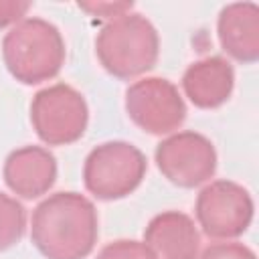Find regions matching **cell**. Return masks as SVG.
<instances>
[{
  "label": "cell",
  "mask_w": 259,
  "mask_h": 259,
  "mask_svg": "<svg viewBox=\"0 0 259 259\" xmlns=\"http://www.w3.org/2000/svg\"><path fill=\"white\" fill-rule=\"evenodd\" d=\"M26 231V208L12 196L0 192V251L16 245Z\"/></svg>",
  "instance_id": "cell-13"
},
{
  "label": "cell",
  "mask_w": 259,
  "mask_h": 259,
  "mask_svg": "<svg viewBox=\"0 0 259 259\" xmlns=\"http://www.w3.org/2000/svg\"><path fill=\"white\" fill-rule=\"evenodd\" d=\"M2 174L14 194L32 200L53 188L57 180V158L47 148L24 146L8 154Z\"/></svg>",
  "instance_id": "cell-9"
},
{
  "label": "cell",
  "mask_w": 259,
  "mask_h": 259,
  "mask_svg": "<svg viewBox=\"0 0 259 259\" xmlns=\"http://www.w3.org/2000/svg\"><path fill=\"white\" fill-rule=\"evenodd\" d=\"M217 34L229 57L255 63L259 59V6L255 2L227 4L219 14Z\"/></svg>",
  "instance_id": "cell-12"
},
{
  "label": "cell",
  "mask_w": 259,
  "mask_h": 259,
  "mask_svg": "<svg viewBox=\"0 0 259 259\" xmlns=\"http://www.w3.org/2000/svg\"><path fill=\"white\" fill-rule=\"evenodd\" d=\"M194 212L206 237L237 239L253 221V198L233 180H214L198 192Z\"/></svg>",
  "instance_id": "cell-6"
},
{
  "label": "cell",
  "mask_w": 259,
  "mask_h": 259,
  "mask_svg": "<svg viewBox=\"0 0 259 259\" xmlns=\"http://www.w3.org/2000/svg\"><path fill=\"white\" fill-rule=\"evenodd\" d=\"M30 123L47 146H69L85 134L89 107L75 87L55 83L32 97Z\"/></svg>",
  "instance_id": "cell-5"
},
{
  "label": "cell",
  "mask_w": 259,
  "mask_h": 259,
  "mask_svg": "<svg viewBox=\"0 0 259 259\" xmlns=\"http://www.w3.org/2000/svg\"><path fill=\"white\" fill-rule=\"evenodd\" d=\"M156 166L162 176L180 186L194 188L214 176L217 150L212 142L198 132H178L156 146Z\"/></svg>",
  "instance_id": "cell-8"
},
{
  "label": "cell",
  "mask_w": 259,
  "mask_h": 259,
  "mask_svg": "<svg viewBox=\"0 0 259 259\" xmlns=\"http://www.w3.org/2000/svg\"><path fill=\"white\" fill-rule=\"evenodd\" d=\"M97 259H156V257L146 243L134 239H119L107 243L97 253Z\"/></svg>",
  "instance_id": "cell-14"
},
{
  "label": "cell",
  "mask_w": 259,
  "mask_h": 259,
  "mask_svg": "<svg viewBox=\"0 0 259 259\" xmlns=\"http://www.w3.org/2000/svg\"><path fill=\"white\" fill-rule=\"evenodd\" d=\"M144 243L156 259H198L200 233L188 214L164 210L150 219Z\"/></svg>",
  "instance_id": "cell-10"
},
{
  "label": "cell",
  "mask_w": 259,
  "mask_h": 259,
  "mask_svg": "<svg viewBox=\"0 0 259 259\" xmlns=\"http://www.w3.org/2000/svg\"><path fill=\"white\" fill-rule=\"evenodd\" d=\"M148 160L130 142L113 140L95 146L83 164L85 188L99 200H117L132 194L144 180Z\"/></svg>",
  "instance_id": "cell-4"
},
{
  "label": "cell",
  "mask_w": 259,
  "mask_h": 259,
  "mask_svg": "<svg viewBox=\"0 0 259 259\" xmlns=\"http://www.w3.org/2000/svg\"><path fill=\"white\" fill-rule=\"evenodd\" d=\"M130 119L152 136L178 130L186 119V103L178 87L164 77H144L125 89Z\"/></svg>",
  "instance_id": "cell-7"
},
{
  "label": "cell",
  "mask_w": 259,
  "mask_h": 259,
  "mask_svg": "<svg viewBox=\"0 0 259 259\" xmlns=\"http://www.w3.org/2000/svg\"><path fill=\"white\" fill-rule=\"evenodd\" d=\"M79 8L109 22L121 14H127L134 8V2H79Z\"/></svg>",
  "instance_id": "cell-16"
},
{
  "label": "cell",
  "mask_w": 259,
  "mask_h": 259,
  "mask_svg": "<svg viewBox=\"0 0 259 259\" xmlns=\"http://www.w3.org/2000/svg\"><path fill=\"white\" fill-rule=\"evenodd\" d=\"M200 259H257V257L243 243H212L202 251Z\"/></svg>",
  "instance_id": "cell-15"
},
{
  "label": "cell",
  "mask_w": 259,
  "mask_h": 259,
  "mask_svg": "<svg viewBox=\"0 0 259 259\" xmlns=\"http://www.w3.org/2000/svg\"><path fill=\"white\" fill-rule=\"evenodd\" d=\"M101 67L117 79H134L154 69L160 38L154 24L138 12L121 14L101 26L95 38Z\"/></svg>",
  "instance_id": "cell-3"
},
{
  "label": "cell",
  "mask_w": 259,
  "mask_h": 259,
  "mask_svg": "<svg viewBox=\"0 0 259 259\" xmlns=\"http://www.w3.org/2000/svg\"><path fill=\"white\" fill-rule=\"evenodd\" d=\"M30 6H32L30 2H22V0H0V28L18 24L22 16H26Z\"/></svg>",
  "instance_id": "cell-17"
},
{
  "label": "cell",
  "mask_w": 259,
  "mask_h": 259,
  "mask_svg": "<svg viewBox=\"0 0 259 259\" xmlns=\"http://www.w3.org/2000/svg\"><path fill=\"white\" fill-rule=\"evenodd\" d=\"M235 87V69L225 57H204L188 65L182 89L198 109H217L229 101Z\"/></svg>",
  "instance_id": "cell-11"
},
{
  "label": "cell",
  "mask_w": 259,
  "mask_h": 259,
  "mask_svg": "<svg viewBox=\"0 0 259 259\" xmlns=\"http://www.w3.org/2000/svg\"><path fill=\"white\" fill-rule=\"evenodd\" d=\"M2 59L8 73L24 85L49 81L65 63L63 34L49 20L22 18L4 34Z\"/></svg>",
  "instance_id": "cell-2"
},
{
  "label": "cell",
  "mask_w": 259,
  "mask_h": 259,
  "mask_svg": "<svg viewBox=\"0 0 259 259\" xmlns=\"http://www.w3.org/2000/svg\"><path fill=\"white\" fill-rule=\"evenodd\" d=\"M97 235V210L79 192H55L32 210L30 239L47 259H85Z\"/></svg>",
  "instance_id": "cell-1"
}]
</instances>
